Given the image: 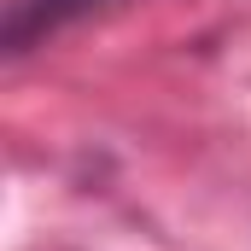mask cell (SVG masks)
<instances>
[{
    "label": "cell",
    "instance_id": "cell-1",
    "mask_svg": "<svg viewBox=\"0 0 251 251\" xmlns=\"http://www.w3.org/2000/svg\"><path fill=\"white\" fill-rule=\"evenodd\" d=\"M111 0H6V18H0V47L6 53H29L41 47L53 29H64L70 18H88Z\"/></svg>",
    "mask_w": 251,
    "mask_h": 251
}]
</instances>
